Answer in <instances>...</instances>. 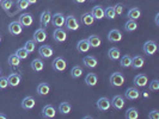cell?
<instances>
[{"instance_id":"836d02e7","label":"cell","mask_w":159,"mask_h":119,"mask_svg":"<svg viewBox=\"0 0 159 119\" xmlns=\"http://www.w3.org/2000/svg\"><path fill=\"white\" fill-rule=\"evenodd\" d=\"M130 63H132V56L129 55H125L121 57V67H123V68H128V67H130Z\"/></svg>"},{"instance_id":"db71d44e","label":"cell","mask_w":159,"mask_h":119,"mask_svg":"<svg viewBox=\"0 0 159 119\" xmlns=\"http://www.w3.org/2000/svg\"><path fill=\"white\" fill-rule=\"evenodd\" d=\"M1 1H2V0H0V2H1Z\"/></svg>"},{"instance_id":"bcb514c9","label":"cell","mask_w":159,"mask_h":119,"mask_svg":"<svg viewBox=\"0 0 159 119\" xmlns=\"http://www.w3.org/2000/svg\"><path fill=\"white\" fill-rule=\"evenodd\" d=\"M74 2H77V4H84L86 0H73Z\"/></svg>"},{"instance_id":"5b68a950","label":"cell","mask_w":159,"mask_h":119,"mask_svg":"<svg viewBox=\"0 0 159 119\" xmlns=\"http://www.w3.org/2000/svg\"><path fill=\"white\" fill-rule=\"evenodd\" d=\"M110 107H111V101L108 98L102 96V98H99L97 100V108L99 111H108Z\"/></svg>"},{"instance_id":"2e32d148","label":"cell","mask_w":159,"mask_h":119,"mask_svg":"<svg viewBox=\"0 0 159 119\" xmlns=\"http://www.w3.org/2000/svg\"><path fill=\"white\" fill-rule=\"evenodd\" d=\"M134 83L138 87H145L148 83V78L145 74H139L134 78Z\"/></svg>"},{"instance_id":"3957f363","label":"cell","mask_w":159,"mask_h":119,"mask_svg":"<svg viewBox=\"0 0 159 119\" xmlns=\"http://www.w3.org/2000/svg\"><path fill=\"white\" fill-rule=\"evenodd\" d=\"M143 53L146 54V55L148 56H152L156 54V51H157V44H156V42H153V40H147V42H145V44H143Z\"/></svg>"},{"instance_id":"4fadbf2b","label":"cell","mask_w":159,"mask_h":119,"mask_svg":"<svg viewBox=\"0 0 159 119\" xmlns=\"http://www.w3.org/2000/svg\"><path fill=\"white\" fill-rule=\"evenodd\" d=\"M56 114V111L55 108H54V106H52V105H46L44 107H43V110H42V116L44 117V118H54Z\"/></svg>"},{"instance_id":"f907efd6","label":"cell","mask_w":159,"mask_h":119,"mask_svg":"<svg viewBox=\"0 0 159 119\" xmlns=\"http://www.w3.org/2000/svg\"><path fill=\"white\" fill-rule=\"evenodd\" d=\"M0 43H1V36H0Z\"/></svg>"},{"instance_id":"74e56055","label":"cell","mask_w":159,"mask_h":119,"mask_svg":"<svg viewBox=\"0 0 159 119\" xmlns=\"http://www.w3.org/2000/svg\"><path fill=\"white\" fill-rule=\"evenodd\" d=\"M35 47H36V42L32 40H28V42L25 43L24 49L30 54V53H32V51H35Z\"/></svg>"},{"instance_id":"7bdbcfd3","label":"cell","mask_w":159,"mask_h":119,"mask_svg":"<svg viewBox=\"0 0 159 119\" xmlns=\"http://www.w3.org/2000/svg\"><path fill=\"white\" fill-rule=\"evenodd\" d=\"M114 10H115V13H116V16H119V15H122V12H123V5H122V4H117V5L114 7Z\"/></svg>"},{"instance_id":"d6986e66","label":"cell","mask_w":159,"mask_h":119,"mask_svg":"<svg viewBox=\"0 0 159 119\" xmlns=\"http://www.w3.org/2000/svg\"><path fill=\"white\" fill-rule=\"evenodd\" d=\"M53 49L50 45H41L40 49H39V54H40L42 57H44V58H49L50 56L53 55Z\"/></svg>"},{"instance_id":"52a82bcc","label":"cell","mask_w":159,"mask_h":119,"mask_svg":"<svg viewBox=\"0 0 159 119\" xmlns=\"http://www.w3.org/2000/svg\"><path fill=\"white\" fill-rule=\"evenodd\" d=\"M65 20H66V17L62 13H55L54 16H52V23L55 28H62L65 25Z\"/></svg>"},{"instance_id":"9a60e30c","label":"cell","mask_w":159,"mask_h":119,"mask_svg":"<svg viewBox=\"0 0 159 119\" xmlns=\"http://www.w3.org/2000/svg\"><path fill=\"white\" fill-rule=\"evenodd\" d=\"M125 99L121 96V95H115L112 98V101H111V106L114 108L116 110H122L125 107Z\"/></svg>"},{"instance_id":"b9f144b4","label":"cell","mask_w":159,"mask_h":119,"mask_svg":"<svg viewBox=\"0 0 159 119\" xmlns=\"http://www.w3.org/2000/svg\"><path fill=\"white\" fill-rule=\"evenodd\" d=\"M150 91H152V92H157V91H159V81L158 80H153L151 83H150Z\"/></svg>"},{"instance_id":"60d3db41","label":"cell","mask_w":159,"mask_h":119,"mask_svg":"<svg viewBox=\"0 0 159 119\" xmlns=\"http://www.w3.org/2000/svg\"><path fill=\"white\" fill-rule=\"evenodd\" d=\"M29 1L28 0H17V7L18 10H26L29 7Z\"/></svg>"},{"instance_id":"7a4b0ae2","label":"cell","mask_w":159,"mask_h":119,"mask_svg":"<svg viewBox=\"0 0 159 119\" xmlns=\"http://www.w3.org/2000/svg\"><path fill=\"white\" fill-rule=\"evenodd\" d=\"M65 26L70 31H77L79 29V22L74 16H68L65 20Z\"/></svg>"},{"instance_id":"4316f807","label":"cell","mask_w":159,"mask_h":119,"mask_svg":"<svg viewBox=\"0 0 159 119\" xmlns=\"http://www.w3.org/2000/svg\"><path fill=\"white\" fill-rule=\"evenodd\" d=\"M81 23L83 25H85V26H90V25H92V24L95 23V18L92 17L91 13H84L83 16H81Z\"/></svg>"},{"instance_id":"4dcf8cb0","label":"cell","mask_w":159,"mask_h":119,"mask_svg":"<svg viewBox=\"0 0 159 119\" xmlns=\"http://www.w3.org/2000/svg\"><path fill=\"white\" fill-rule=\"evenodd\" d=\"M49 91H50V87L46 82H42L37 86V93L40 95H47L49 93Z\"/></svg>"},{"instance_id":"d6a6232c","label":"cell","mask_w":159,"mask_h":119,"mask_svg":"<svg viewBox=\"0 0 159 119\" xmlns=\"http://www.w3.org/2000/svg\"><path fill=\"white\" fill-rule=\"evenodd\" d=\"M71 110H72V106L68 103H66V101L61 103L60 106H59V111H60V113H62V114H68L71 112Z\"/></svg>"},{"instance_id":"e0dca14e","label":"cell","mask_w":159,"mask_h":119,"mask_svg":"<svg viewBox=\"0 0 159 119\" xmlns=\"http://www.w3.org/2000/svg\"><path fill=\"white\" fill-rule=\"evenodd\" d=\"M35 104H36V100L32 96H25L22 100V107L24 110H32L35 107Z\"/></svg>"},{"instance_id":"7dc6e473","label":"cell","mask_w":159,"mask_h":119,"mask_svg":"<svg viewBox=\"0 0 159 119\" xmlns=\"http://www.w3.org/2000/svg\"><path fill=\"white\" fill-rule=\"evenodd\" d=\"M156 24L159 25V13H157V16H156Z\"/></svg>"},{"instance_id":"ffe728a7","label":"cell","mask_w":159,"mask_h":119,"mask_svg":"<svg viewBox=\"0 0 159 119\" xmlns=\"http://www.w3.org/2000/svg\"><path fill=\"white\" fill-rule=\"evenodd\" d=\"M83 63L85 64V67H88V68H96L97 64H98V61L93 56H85L83 58Z\"/></svg>"},{"instance_id":"1f68e13d","label":"cell","mask_w":159,"mask_h":119,"mask_svg":"<svg viewBox=\"0 0 159 119\" xmlns=\"http://www.w3.org/2000/svg\"><path fill=\"white\" fill-rule=\"evenodd\" d=\"M126 118L127 119H138L139 118V112L135 107H130L126 112Z\"/></svg>"},{"instance_id":"8fae6325","label":"cell","mask_w":159,"mask_h":119,"mask_svg":"<svg viewBox=\"0 0 159 119\" xmlns=\"http://www.w3.org/2000/svg\"><path fill=\"white\" fill-rule=\"evenodd\" d=\"M50 20H52V13H50L48 10L44 11V12H42L41 18H40L41 28H42V29H46L48 26V24L50 23Z\"/></svg>"},{"instance_id":"484cf974","label":"cell","mask_w":159,"mask_h":119,"mask_svg":"<svg viewBox=\"0 0 159 119\" xmlns=\"http://www.w3.org/2000/svg\"><path fill=\"white\" fill-rule=\"evenodd\" d=\"M108 57L111 60V61H117L120 57H121V53L117 48H110L108 50Z\"/></svg>"},{"instance_id":"681fc988","label":"cell","mask_w":159,"mask_h":119,"mask_svg":"<svg viewBox=\"0 0 159 119\" xmlns=\"http://www.w3.org/2000/svg\"><path fill=\"white\" fill-rule=\"evenodd\" d=\"M0 119H6V116H5V114H1V113H0Z\"/></svg>"},{"instance_id":"d4e9b609","label":"cell","mask_w":159,"mask_h":119,"mask_svg":"<svg viewBox=\"0 0 159 119\" xmlns=\"http://www.w3.org/2000/svg\"><path fill=\"white\" fill-rule=\"evenodd\" d=\"M140 16H141V11H140L138 7L130 8V10L128 11V13H127L128 19H133V20L139 19V18H140Z\"/></svg>"},{"instance_id":"ee69618b","label":"cell","mask_w":159,"mask_h":119,"mask_svg":"<svg viewBox=\"0 0 159 119\" xmlns=\"http://www.w3.org/2000/svg\"><path fill=\"white\" fill-rule=\"evenodd\" d=\"M8 86V82L6 78H0V89H5Z\"/></svg>"},{"instance_id":"5bb4252c","label":"cell","mask_w":159,"mask_h":119,"mask_svg":"<svg viewBox=\"0 0 159 119\" xmlns=\"http://www.w3.org/2000/svg\"><path fill=\"white\" fill-rule=\"evenodd\" d=\"M46 40H47V33L44 31V29L41 28V29L35 31V33H34V40L36 43H43Z\"/></svg>"},{"instance_id":"f546056e","label":"cell","mask_w":159,"mask_h":119,"mask_svg":"<svg viewBox=\"0 0 159 119\" xmlns=\"http://www.w3.org/2000/svg\"><path fill=\"white\" fill-rule=\"evenodd\" d=\"M138 29V23L133 19H128L127 22L125 23V30L127 32H133Z\"/></svg>"},{"instance_id":"277c9868","label":"cell","mask_w":159,"mask_h":119,"mask_svg":"<svg viewBox=\"0 0 159 119\" xmlns=\"http://www.w3.org/2000/svg\"><path fill=\"white\" fill-rule=\"evenodd\" d=\"M53 40L57 42V43H62L67 40V33L64 29L61 28H56V30L53 32Z\"/></svg>"},{"instance_id":"e575fe53","label":"cell","mask_w":159,"mask_h":119,"mask_svg":"<svg viewBox=\"0 0 159 119\" xmlns=\"http://www.w3.org/2000/svg\"><path fill=\"white\" fill-rule=\"evenodd\" d=\"M8 64H10V66H12V67H17V66H19V64H20V58H19L16 54L10 55L8 56Z\"/></svg>"},{"instance_id":"f35d334b","label":"cell","mask_w":159,"mask_h":119,"mask_svg":"<svg viewBox=\"0 0 159 119\" xmlns=\"http://www.w3.org/2000/svg\"><path fill=\"white\" fill-rule=\"evenodd\" d=\"M0 4H1V7H2L4 11H10L11 7L13 6V1L12 0H2Z\"/></svg>"},{"instance_id":"8d00e7d4","label":"cell","mask_w":159,"mask_h":119,"mask_svg":"<svg viewBox=\"0 0 159 119\" xmlns=\"http://www.w3.org/2000/svg\"><path fill=\"white\" fill-rule=\"evenodd\" d=\"M104 16L107 17V18H109V19H115L116 18V13H115V10L114 7H107L104 10Z\"/></svg>"},{"instance_id":"44dd1931","label":"cell","mask_w":159,"mask_h":119,"mask_svg":"<svg viewBox=\"0 0 159 119\" xmlns=\"http://www.w3.org/2000/svg\"><path fill=\"white\" fill-rule=\"evenodd\" d=\"M145 64V60L141 56H134L132 57V63H130V67H133L134 69H140L141 67H143Z\"/></svg>"},{"instance_id":"603a6c76","label":"cell","mask_w":159,"mask_h":119,"mask_svg":"<svg viewBox=\"0 0 159 119\" xmlns=\"http://www.w3.org/2000/svg\"><path fill=\"white\" fill-rule=\"evenodd\" d=\"M91 15L92 17L95 18V19H98V20H101V19H103L104 17V8L102 6H95V7L92 8V12H91Z\"/></svg>"},{"instance_id":"f1b7e54d","label":"cell","mask_w":159,"mask_h":119,"mask_svg":"<svg viewBox=\"0 0 159 119\" xmlns=\"http://www.w3.org/2000/svg\"><path fill=\"white\" fill-rule=\"evenodd\" d=\"M88 40L91 48H98L101 45V43H102V40L98 36H96V35H91L88 38Z\"/></svg>"},{"instance_id":"f5cc1de1","label":"cell","mask_w":159,"mask_h":119,"mask_svg":"<svg viewBox=\"0 0 159 119\" xmlns=\"http://www.w3.org/2000/svg\"><path fill=\"white\" fill-rule=\"evenodd\" d=\"M0 75H1V69H0Z\"/></svg>"},{"instance_id":"cb8c5ba5","label":"cell","mask_w":159,"mask_h":119,"mask_svg":"<svg viewBox=\"0 0 159 119\" xmlns=\"http://www.w3.org/2000/svg\"><path fill=\"white\" fill-rule=\"evenodd\" d=\"M97 81H98V78H97V75L93 74V73H89L88 75H86V78H85V83L90 86V87H93L97 85Z\"/></svg>"},{"instance_id":"d590c367","label":"cell","mask_w":159,"mask_h":119,"mask_svg":"<svg viewBox=\"0 0 159 119\" xmlns=\"http://www.w3.org/2000/svg\"><path fill=\"white\" fill-rule=\"evenodd\" d=\"M83 75V69L80 68V67H78V66H75V67H73L71 70V76L73 78V79H78V78H80Z\"/></svg>"},{"instance_id":"f6af8a7d","label":"cell","mask_w":159,"mask_h":119,"mask_svg":"<svg viewBox=\"0 0 159 119\" xmlns=\"http://www.w3.org/2000/svg\"><path fill=\"white\" fill-rule=\"evenodd\" d=\"M148 118L150 119H159V112L158 111H152L150 112V114H148Z\"/></svg>"},{"instance_id":"9c48e42d","label":"cell","mask_w":159,"mask_h":119,"mask_svg":"<svg viewBox=\"0 0 159 119\" xmlns=\"http://www.w3.org/2000/svg\"><path fill=\"white\" fill-rule=\"evenodd\" d=\"M67 67V63L62 57H56L55 60L53 61V68L55 69L56 71H64Z\"/></svg>"},{"instance_id":"83f0119b","label":"cell","mask_w":159,"mask_h":119,"mask_svg":"<svg viewBox=\"0 0 159 119\" xmlns=\"http://www.w3.org/2000/svg\"><path fill=\"white\" fill-rule=\"evenodd\" d=\"M43 68H44V63L42 62V60L40 58H35L34 61L31 62V69L35 71H42L43 70Z\"/></svg>"},{"instance_id":"ac0fdd59","label":"cell","mask_w":159,"mask_h":119,"mask_svg":"<svg viewBox=\"0 0 159 119\" xmlns=\"http://www.w3.org/2000/svg\"><path fill=\"white\" fill-rule=\"evenodd\" d=\"M90 49H91V47H90V44H89L88 40H80L79 42L77 43V50L79 51L80 54L88 53Z\"/></svg>"},{"instance_id":"6da1fadb","label":"cell","mask_w":159,"mask_h":119,"mask_svg":"<svg viewBox=\"0 0 159 119\" xmlns=\"http://www.w3.org/2000/svg\"><path fill=\"white\" fill-rule=\"evenodd\" d=\"M125 80L126 79H125L123 74L120 71H116V73L111 74V76H110V83L112 87H121L125 83Z\"/></svg>"},{"instance_id":"7402d4cb","label":"cell","mask_w":159,"mask_h":119,"mask_svg":"<svg viewBox=\"0 0 159 119\" xmlns=\"http://www.w3.org/2000/svg\"><path fill=\"white\" fill-rule=\"evenodd\" d=\"M7 82H8V86H12V87H16L20 83V75L19 74H11L10 76L7 78Z\"/></svg>"},{"instance_id":"ab89813d","label":"cell","mask_w":159,"mask_h":119,"mask_svg":"<svg viewBox=\"0 0 159 119\" xmlns=\"http://www.w3.org/2000/svg\"><path fill=\"white\" fill-rule=\"evenodd\" d=\"M16 55L18 56L20 60H25V58L29 56V53H28V51H26L24 48H19V49L16 51Z\"/></svg>"},{"instance_id":"8992f818","label":"cell","mask_w":159,"mask_h":119,"mask_svg":"<svg viewBox=\"0 0 159 119\" xmlns=\"http://www.w3.org/2000/svg\"><path fill=\"white\" fill-rule=\"evenodd\" d=\"M22 31H23V26L19 22H12L8 25V32L12 36H18L22 33Z\"/></svg>"},{"instance_id":"c3c4849f","label":"cell","mask_w":159,"mask_h":119,"mask_svg":"<svg viewBox=\"0 0 159 119\" xmlns=\"http://www.w3.org/2000/svg\"><path fill=\"white\" fill-rule=\"evenodd\" d=\"M29 1V4H36L37 2V0H28Z\"/></svg>"},{"instance_id":"816d5d0a","label":"cell","mask_w":159,"mask_h":119,"mask_svg":"<svg viewBox=\"0 0 159 119\" xmlns=\"http://www.w3.org/2000/svg\"><path fill=\"white\" fill-rule=\"evenodd\" d=\"M90 1H96V0H90Z\"/></svg>"},{"instance_id":"ba28073f","label":"cell","mask_w":159,"mask_h":119,"mask_svg":"<svg viewBox=\"0 0 159 119\" xmlns=\"http://www.w3.org/2000/svg\"><path fill=\"white\" fill-rule=\"evenodd\" d=\"M18 22L22 24V26L29 28V26H31L32 23H34V18H32V16L30 13H23V15H20Z\"/></svg>"},{"instance_id":"7c38bea8","label":"cell","mask_w":159,"mask_h":119,"mask_svg":"<svg viewBox=\"0 0 159 119\" xmlns=\"http://www.w3.org/2000/svg\"><path fill=\"white\" fill-rule=\"evenodd\" d=\"M122 40V33L117 30V29H114L111 31H109L108 33V40L111 42V43H117Z\"/></svg>"},{"instance_id":"30bf717a","label":"cell","mask_w":159,"mask_h":119,"mask_svg":"<svg viewBox=\"0 0 159 119\" xmlns=\"http://www.w3.org/2000/svg\"><path fill=\"white\" fill-rule=\"evenodd\" d=\"M125 96H126V99H128V100H136L140 96V92L135 87H129L126 89Z\"/></svg>"}]
</instances>
